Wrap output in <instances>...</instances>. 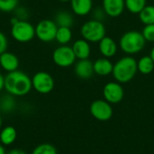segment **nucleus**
<instances>
[{
    "mask_svg": "<svg viewBox=\"0 0 154 154\" xmlns=\"http://www.w3.org/2000/svg\"><path fill=\"white\" fill-rule=\"evenodd\" d=\"M32 85L38 93L49 94L54 88V79L48 72L39 71L32 78Z\"/></svg>",
    "mask_w": 154,
    "mask_h": 154,
    "instance_id": "8",
    "label": "nucleus"
},
{
    "mask_svg": "<svg viewBox=\"0 0 154 154\" xmlns=\"http://www.w3.org/2000/svg\"><path fill=\"white\" fill-rule=\"evenodd\" d=\"M138 71L143 75L151 74L154 69V61L149 56H143L137 61Z\"/></svg>",
    "mask_w": 154,
    "mask_h": 154,
    "instance_id": "20",
    "label": "nucleus"
},
{
    "mask_svg": "<svg viewBox=\"0 0 154 154\" xmlns=\"http://www.w3.org/2000/svg\"><path fill=\"white\" fill-rule=\"evenodd\" d=\"M59 1H60V2H64V3H66V2H70V0H59Z\"/></svg>",
    "mask_w": 154,
    "mask_h": 154,
    "instance_id": "36",
    "label": "nucleus"
},
{
    "mask_svg": "<svg viewBox=\"0 0 154 154\" xmlns=\"http://www.w3.org/2000/svg\"><path fill=\"white\" fill-rule=\"evenodd\" d=\"M72 12L79 16L88 14L93 8V0H70Z\"/></svg>",
    "mask_w": 154,
    "mask_h": 154,
    "instance_id": "16",
    "label": "nucleus"
},
{
    "mask_svg": "<svg viewBox=\"0 0 154 154\" xmlns=\"http://www.w3.org/2000/svg\"><path fill=\"white\" fill-rule=\"evenodd\" d=\"M32 154H58L56 148L50 143H42L36 146Z\"/></svg>",
    "mask_w": 154,
    "mask_h": 154,
    "instance_id": "25",
    "label": "nucleus"
},
{
    "mask_svg": "<svg viewBox=\"0 0 154 154\" xmlns=\"http://www.w3.org/2000/svg\"><path fill=\"white\" fill-rule=\"evenodd\" d=\"M17 137V132L13 126H5L0 131V143L5 146L13 144Z\"/></svg>",
    "mask_w": 154,
    "mask_h": 154,
    "instance_id": "18",
    "label": "nucleus"
},
{
    "mask_svg": "<svg viewBox=\"0 0 154 154\" xmlns=\"http://www.w3.org/2000/svg\"><path fill=\"white\" fill-rule=\"evenodd\" d=\"M73 52L77 59L79 60H86L88 59L91 53V47L88 41L85 39L77 40L72 45Z\"/></svg>",
    "mask_w": 154,
    "mask_h": 154,
    "instance_id": "15",
    "label": "nucleus"
},
{
    "mask_svg": "<svg viewBox=\"0 0 154 154\" xmlns=\"http://www.w3.org/2000/svg\"><path fill=\"white\" fill-rule=\"evenodd\" d=\"M32 88V79L23 71L17 69L5 77V89L14 97L26 96Z\"/></svg>",
    "mask_w": 154,
    "mask_h": 154,
    "instance_id": "1",
    "label": "nucleus"
},
{
    "mask_svg": "<svg viewBox=\"0 0 154 154\" xmlns=\"http://www.w3.org/2000/svg\"><path fill=\"white\" fill-rule=\"evenodd\" d=\"M125 8L132 14H139L147 5L146 0H125Z\"/></svg>",
    "mask_w": 154,
    "mask_h": 154,
    "instance_id": "24",
    "label": "nucleus"
},
{
    "mask_svg": "<svg viewBox=\"0 0 154 154\" xmlns=\"http://www.w3.org/2000/svg\"><path fill=\"white\" fill-rule=\"evenodd\" d=\"M106 13H105L103 7L96 8V9L93 11V19H95V20L103 22V20L105 19V16H106Z\"/></svg>",
    "mask_w": 154,
    "mask_h": 154,
    "instance_id": "28",
    "label": "nucleus"
},
{
    "mask_svg": "<svg viewBox=\"0 0 154 154\" xmlns=\"http://www.w3.org/2000/svg\"><path fill=\"white\" fill-rule=\"evenodd\" d=\"M55 23L58 27H69L70 28L74 23L73 15L68 11H60L55 17Z\"/></svg>",
    "mask_w": 154,
    "mask_h": 154,
    "instance_id": "19",
    "label": "nucleus"
},
{
    "mask_svg": "<svg viewBox=\"0 0 154 154\" xmlns=\"http://www.w3.org/2000/svg\"><path fill=\"white\" fill-rule=\"evenodd\" d=\"M0 154H6L5 149V147L3 146V144H0Z\"/></svg>",
    "mask_w": 154,
    "mask_h": 154,
    "instance_id": "33",
    "label": "nucleus"
},
{
    "mask_svg": "<svg viewBox=\"0 0 154 154\" xmlns=\"http://www.w3.org/2000/svg\"><path fill=\"white\" fill-rule=\"evenodd\" d=\"M6 154H26V152L22 151V150H20V149H13V150L7 152Z\"/></svg>",
    "mask_w": 154,
    "mask_h": 154,
    "instance_id": "31",
    "label": "nucleus"
},
{
    "mask_svg": "<svg viewBox=\"0 0 154 154\" xmlns=\"http://www.w3.org/2000/svg\"><path fill=\"white\" fill-rule=\"evenodd\" d=\"M15 17H17L19 20H26L28 17V13L24 7H17L15 10Z\"/></svg>",
    "mask_w": 154,
    "mask_h": 154,
    "instance_id": "30",
    "label": "nucleus"
},
{
    "mask_svg": "<svg viewBox=\"0 0 154 154\" xmlns=\"http://www.w3.org/2000/svg\"><path fill=\"white\" fill-rule=\"evenodd\" d=\"M15 108V99L14 96L8 94L0 98V111L3 113H11Z\"/></svg>",
    "mask_w": 154,
    "mask_h": 154,
    "instance_id": "22",
    "label": "nucleus"
},
{
    "mask_svg": "<svg viewBox=\"0 0 154 154\" xmlns=\"http://www.w3.org/2000/svg\"><path fill=\"white\" fill-rule=\"evenodd\" d=\"M72 39V32L69 27H58L55 40L60 45H67Z\"/></svg>",
    "mask_w": 154,
    "mask_h": 154,
    "instance_id": "21",
    "label": "nucleus"
},
{
    "mask_svg": "<svg viewBox=\"0 0 154 154\" xmlns=\"http://www.w3.org/2000/svg\"><path fill=\"white\" fill-rule=\"evenodd\" d=\"M11 35L18 42H28L35 36V27L26 20H19L12 24Z\"/></svg>",
    "mask_w": 154,
    "mask_h": 154,
    "instance_id": "5",
    "label": "nucleus"
},
{
    "mask_svg": "<svg viewBox=\"0 0 154 154\" xmlns=\"http://www.w3.org/2000/svg\"><path fill=\"white\" fill-rule=\"evenodd\" d=\"M103 95L105 100H106L110 104H117L121 102L125 96V91L121 83L116 82H108L105 85L103 88Z\"/></svg>",
    "mask_w": 154,
    "mask_h": 154,
    "instance_id": "10",
    "label": "nucleus"
},
{
    "mask_svg": "<svg viewBox=\"0 0 154 154\" xmlns=\"http://www.w3.org/2000/svg\"><path fill=\"white\" fill-rule=\"evenodd\" d=\"M142 33L146 42H154V23L145 25Z\"/></svg>",
    "mask_w": 154,
    "mask_h": 154,
    "instance_id": "27",
    "label": "nucleus"
},
{
    "mask_svg": "<svg viewBox=\"0 0 154 154\" xmlns=\"http://www.w3.org/2000/svg\"><path fill=\"white\" fill-rule=\"evenodd\" d=\"M94 72L98 76H108L113 72L114 64L107 58H100L93 62Z\"/></svg>",
    "mask_w": 154,
    "mask_h": 154,
    "instance_id": "17",
    "label": "nucleus"
},
{
    "mask_svg": "<svg viewBox=\"0 0 154 154\" xmlns=\"http://www.w3.org/2000/svg\"><path fill=\"white\" fill-rule=\"evenodd\" d=\"M8 47V41L4 32H0V54L6 51Z\"/></svg>",
    "mask_w": 154,
    "mask_h": 154,
    "instance_id": "29",
    "label": "nucleus"
},
{
    "mask_svg": "<svg viewBox=\"0 0 154 154\" xmlns=\"http://www.w3.org/2000/svg\"><path fill=\"white\" fill-rule=\"evenodd\" d=\"M2 117H1V116H0V129H1V127H2Z\"/></svg>",
    "mask_w": 154,
    "mask_h": 154,
    "instance_id": "35",
    "label": "nucleus"
},
{
    "mask_svg": "<svg viewBox=\"0 0 154 154\" xmlns=\"http://www.w3.org/2000/svg\"><path fill=\"white\" fill-rule=\"evenodd\" d=\"M125 8V0H103V9L107 16L118 17Z\"/></svg>",
    "mask_w": 154,
    "mask_h": 154,
    "instance_id": "11",
    "label": "nucleus"
},
{
    "mask_svg": "<svg viewBox=\"0 0 154 154\" xmlns=\"http://www.w3.org/2000/svg\"><path fill=\"white\" fill-rule=\"evenodd\" d=\"M0 67L6 72L17 70L19 67V60L15 54L6 51L0 54Z\"/></svg>",
    "mask_w": 154,
    "mask_h": 154,
    "instance_id": "13",
    "label": "nucleus"
},
{
    "mask_svg": "<svg viewBox=\"0 0 154 154\" xmlns=\"http://www.w3.org/2000/svg\"><path fill=\"white\" fill-rule=\"evenodd\" d=\"M18 0H0V11L10 13L17 8Z\"/></svg>",
    "mask_w": 154,
    "mask_h": 154,
    "instance_id": "26",
    "label": "nucleus"
},
{
    "mask_svg": "<svg viewBox=\"0 0 154 154\" xmlns=\"http://www.w3.org/2000/svg\"><path fill=\"white\" fill-rule=\"evenodd\" d=\"M90 114L98 121L106 122L113 116V107L106 100L97 99L91 103L89 107Z\"/></svg>",
    "mask_w": 154,
    "mask_h": 154,
    "instance_id": "9",
    "label": "nucleus"
},
{
    "mask_svg": "<svg viewBox=\"0 0 154 154\" xmlns=\"http://www.w3.org/2000/svg\"><path fill=\"white\" fill-rule=\"evenodd\" d=\"M139 18L141 22L147 25V24H153L154 23V5H146L140 13Z\"/></svg>",
    "mask_w": 154,
    "mask_h": 154,
    "instance_id": "23",
    "label": "nucleus"
},
{
    "mask_svg": "<svg viewBox=\"0 0 154 154\" xmlns=\"http://www.w3.org/2000/svg\"><path fill=\"white\" fill-rule=\"evenodd\" d=\"M137 71L136 60L131 56H125L114 64L112 74L117 82L127 83L135 77Z\"/></svg>",
    "mask_w": 154,
    "mask_h": 154,
    "instance_id": "2",
    "label": "nucleus"
},
{
    "mask_svg": "<svg viewBox=\"0 0 154 154\" xmlns=\"http://www.w3.org/2000/svg\"><path fill=\"white\" fill-rule=\"evenodd\" d=\"M74 72L78 78L81 79H90L94 72L93 62L88 59L86 60H79V61L75 64Z\"/></svg>",
    "mask_w": 154,
    "mask_h": 154,
    "instance_id": "12",
    "label": "nucleus"
},
{
    "mask_svg": "<svg viewBox=\"0 0 154 154\" xmlns=\"http://www.w3.org/2000/svg\"><path fill=\"white\" fill-rule=\"evenodd\" d=\"M76 56L71 47L68 45H60L56 48L52 53L53 62L60 68H68L75 63Z\"/></svg>",
    "mask_w": 154,
    "mask_h": 154,
    "instance_id": "7",
    "label": "nucleus"
},
{
    "mask_svg": "<svg viewBox=\"0 0 154 154\" xmlns=\"http://www.w3.org/2000/svg\"><path fill=\"white\" fill-rule=\"evenodd\" d=\"M5 88V77L0 73V92Z\"/></svg>",
    "mask_w": 154,
    "mask_h": 154,
    "instance_id": "32",
    "label": "nucleus"
},
{
    "mask_svg": "<svg viewBox=\"0 0 154 154\" xmlns=\"http://www.w3.org/2000/svg\"><path fill=\"white\" fill-rule=\"evenodd\" d=\"M99 51L105 58L114 57L117 52V43L114 39L108 36H105L99 42Z\"/></svg>",
    "mask_w": 154,
    "mask_h": 154,
    "instance_id": "14",
    "label": "nucleus"
},
{
    "mask_svg": "<svg viewBox=\"0 0 154 154\" xmlns=\"http://www.w3.org/2000/svg\"><path fill=\"white\" fill-rule=\"evenodd\" d=\"M58 25L55 21L44 19L40 21L35 27V36L43 42H50L55 40Z\"/></svg>",
    "mask_w": 154,
    "mask_h": 154,
    "instance_id": "6",
    "label": "nucleus"
},
{
    "mask_svg": "<svg viewBox=\"0 0 154 154\" xmlns=\"http://www.w3.org/2000/svg\"><path fill=\"white\" fill-rule=\"evenodd\" d=\"M150 57L152 59V60L154 61V47L152 49V51H151V52H150Z\"/></svg>",
    "mask_w": 154,
    "mask_h": 154,
    "instance_id": "34",
    "label": "nucleus"
},
{
    "mask_svg": "<svg viewBox=\"0 0 154 154\" xmlns=\"http://www.w3.org/2000/svg\"><path fill=\"white\" fill-rule=\"evenodd\" d=\"M80 33L88 42H99L106 36V26L103 22L92 19L82 24Z\"/></svg>",
    "mask_w": 154,
    "mask_h": 154,
    "instance_id": "4",
    "label": "nucleus"
},
{
    "mask_svg": "<svg viewBox=\"0 0 154 154\" xmlns=\"http://www.w3.org/2000/svg\"><path fill=\"white\" fill-rule=\"evenodd\" d=\"M145 42L146 41L142 32L138 31H128L120 38L119 46L125 53L134 55L143 51Z\"/></svg>",
    "mask_w": 154,
    "mask_h": 154,
    "instance_id": "3",
    "label": "nucleus"
}]
</instances>
